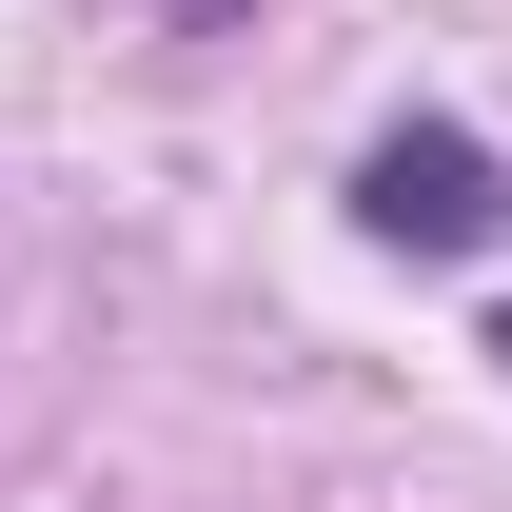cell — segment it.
I'll return each mask as SVG.
<instances>
[{
	"mask_svg": "<svg viewBox=\"0 0 512 512\" xmlns=\"http://www.w3.org/2000/svg\"><path fill=\"white\" fill-rule=\"evenodd\" d=\"M355 217H375L394 256H473L512 217V178H493V138H453V119H394L375 158H355Z\"/></svg>",
	"mask_w": 512,
	"mask_h": 512,
	"instance_id": "cell-1",
	"label": "cell"
},
{
	"mask_svg": "<svg viewBox=\"0 0 512 512\" xmlns=\"http://www.w3.org/2000/svg\"><path fill=\"white\" fill-rule=\"evenodd\" d=\"M493 355H512V316H493Z\"/></svg>",
	"mask_w": 512,
	"mask_h": 512,
	"instance_id": "cell-2",
	"label": "cell"
}]
</instances>
